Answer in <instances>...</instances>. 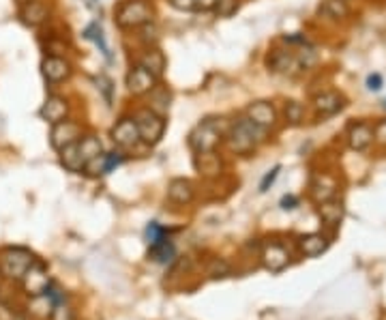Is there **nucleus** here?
I'll list each match as a JSON object with an SVG mask.
<instances>
[{
    "instance_id": "12",
    "label": "nucleus",
    "mask_w": 386,
    "mask_h": 320,
    "mask_svg": "<svg viewBox=\"0 0 386 320\" xmlns=\"http://www.w3.org/2000/svg\"><path fill=\"white\" fill-rule=\"evenodd\" d=\"M47 17H50V9L45 3H41V0H26V3H22V7H20L22 24L31 26V28L45 24Z\"/></svg>"
},
{
    "instance_id": "11",
    "label": "nucleus",
    "mask_w": 386,
    "mask_h": 320,
    "mask_svg": "<svg viewBox=\"0 0 386 320\" xmlns=\"http://www.w3.org/2000/svg\"><path fill=\"white\" fill-rule=\"evenodd\" d=\"M41 73H43L45 82L61 84L71 75V65L61 56H45L41 61Z\"/></svg>"
},
{
    "instance_id": "30",
    "label": "nucleus",
    "mask_w": 386,
    "mask_h": 320,
    "mask_svg": "<svg viewBox=\"0 0 386 320\" xmlns=\"http://www.w3.org/2000/svg\"><path fill=\"white\" fill-rule=\"evenodd\" d=\"M303 114H305V108L299 103V101H290L285 103V119L292 123V125H299L303 121Z\"/></svg>"
},
{
    "instance_id": "36",
    "label": "nucleus",
    "mask_w": 386,
    "mask_h": 320,
    "mask_svg": "<svg viewBox=\"0 0 386 320\" xmlns=\"http://www.w3.org/2000/svg\"><path fill=\"white\" fill-rule=\"evenodd\" d=\"M215 5H217V0H193V9L198 11H211L215 9Z\"/></svg>"
},
{
    "instance_id": "40",
    "label": "nucleus",
    "mask_w": 386,
    "mask_h": 320,
    "mask_svg": "<svg viewBox=\"0 0 386 320\" xmlns=\"http://www.w3.org/2000/svg\"><path fill=\"white\" fill-rule=\"evenodd\" d=\"M373 138H378L380 142H384V144H386V121H384V123H380V125L376 127Z\"/></svg>"
},
{
    "instance_id": "37",
    "label": "nucleus",
    "mask_w": 386,
    "mask_h": 320,
    "mask_svg": "<svg viewBox=\"0 0 386 320\" xmlns=\"http://www.w3.org/2000/svg\"><path fill=\"white\" fill-rule=\"evenodd\" d=\"M296 205H299V198L292 196V194L281 198V209H283V211H292V209H296Z\"/></svg>"
},
{
    "instance_id": "2",
    "label": "nucleus",
    "mask_w": 386,
    "mask_h": 320,
    "mask_svg": "<svg viewBox=\"0 0 386 320\" xmlns=\"http://www.w3.org/2000/svg\"><path fill=\"white\" fill-rule=\"evenodd\" d=\"M35 254L26 247H7L0 252V275L20 282L24 277V273L31 269V265L35 263Z\"/></svg>"
},
{
    "instance_id": "25",
    "label": "nucleus",
    "mask_w": 386,
    "mask_h": 320,
    "mask_svg": "<svg viewBox=\"0 0 386 320\" xmlns=\"http://www.w3.org/2000/svg\"><path fill=\"white\" fill-rule=\"evenodd\" d=\"M170 99H172L170 91L165 89V86H159V84H157L155 89L151 91V101H148V108L163 116V114L168 112V108H170Z\"/></svg>"
},
{
    "instance_id": "19",
    "label": "nucleus",
    "mask_w": 386,
    "mask_h": 320,
    "mask_svg": "<svg viewBox=\"0 0 386 320\" xmlns=\"http://www.w3.org/2000/svg\"><path fill=\"white\" fill-rule=\"evenodd\" d=\"M58 153H61V163H63L65 170H69V172H73V174L84 172L86 161H84V157H82V153H80L77 142H75V144H69V147L61 149Z\"/></svg>"
},
{
    "instance_id": "14",
    "label": "nucleus",
    "mask_w": 386,
    "mask_h": 320,
    "mask_svg": "<svg viewBox=\"0 0 386 320\" xmlns=\"http://www.w3.org/2000/svg\"><path fill=\"white\" fill-rule=\"evenodd\" d=\"M247 119L264 129H269L275 125V110L271 103H266V101H255L247 108Z\"/></svg>"
},
{
    "instance_id": "21",
    "label": "nucleus",
    "mask_w": 386,
    "mask_h": 320,
    "mask_svg": "<svg viewBox=\"0 0 386 320\" xmlns=\"http://www.w3.org/2000/svg\"><path fill=\"white\" fill-rule=\"evenodd\" d=\"M313 106H316V112L318 114L331 116V114H337L343 108V97L337 95V93H322V95L316 97Z\"/></svg>"
},
{
    "instance_id": "32",
    "label": "nucleus",
    "mask_w": 386,
    "mask_h": 320,
    "mask_svg": "<svg viewBox=\"0 0 386 320\" xmlns=\"http://www.w3.org/2000/svg\"><path fill=\"white\" fill-rule=\"evenodd\" d=\"M236 9H239V0H217V5H215V11H217V15H221V17L234 15Z\"/></svg>"
},
{
    "instance_id": "6",
    "label": "nucleus",
    "mask_w": 386,
    "mask_h": 320,
    "mask_svg": "<svg viewBox=\"0 0 386 320\" xmlns=\"http://www.w3.org/2000/svg\"><path fill=\"white\" fill-rule=\"evenodd\" d=\"M221 140V131L217 129L215 123L206 121L202 125H198L191 136H189V147L195 151V153H206V151H215V147Z\"/></svg>"
},
{
    "instance_id": "3",
    "label": "nucleus",
    "mask_w": 386,
    "mask_h": 320,
    "mask_svg": "<svg viewBox=\"0 0 386 320\" xmlns=\"http://www.w3.org/2000/svg\"><path fill=\"white\" fill-rule=\"evenodd\" d=\"M133 121L138 125V133H140V140L148 147H155V144L163 138L165 133V119L161 114L153 112L151 108H142L135 112Z\"/></svg>"
},
{
    "instance_id": "26",
    "label": "nucleus",
    "mask_w": 386,
    "mask_h": 320,
    "mask_svg": "<svg viewBox=\"0 0 386 320\" xmlns=\"http://www.w3.org/2000/svg\"><path fill=\"white\" fill-rule=\"evenodd\" d=\"M77 147H80V153H82L84 161H91L93 157H97L99 153H103L101 142H99V138H95V136H86V138H80Z\"/></svg>"
},
{
    "instance_id": "35",
    "label": "nucleus",
    "mask_w": 386,
    "mask_h": 320,
    "mask_svg": "<svg viewBox=\"0 0 386 320\" xmlns=\"http://www.w3.org/2000/svg\"><path fill=\"white\" fill-rule=\"evenodd\" d=\"M279 170H281V166H275L266 177L262 179V183H260V194H264V191H269V187L275 183V179L279 177Z\"/></svg>"
},
{
    "instance_id": "27",
    "label": "nucleus",
    "mask_w": 386,
    "mask_h": 320,
    "mask_svg": "<svg viewBox=\"0 0 386 320\" xmlns=\"http://www.w3.org/2000/svg\"><path fill=\"white\" fill-rule=\"evenodd\" d=\"M163 241H170V230L165 226L157 224V221L148 224L146 226V243H148V247H151V245H159Z\"/></svg>"
},
{
    "instance_id": "4",
    "label": "nucleus",
    "mask_w": 386,
    "mask_h": 320,
    "mask_svg": "<svg viewBox=\"0 0 386 320\" xmlns=\"http://www.w3.org/2000/svg\"><path fill=\"white\" fill-rule=\"evenodd\" d=\"M153 20V9L146 0H127L116 9V24L121 28H140Z\"/></svg>"
},
{
    "instance_id": "31",
    "label": "nucleus",
    "mask_w": 386,
    "mask_h": 320,
    "mask_svg": "<svg viewBox=\"0 0 386 320\" xmlns=\"http://www.w3.org/2000/svg\"><path fill=\"white\" fill-rule=\"evenodd\" d=\"M50 320H75V314L71 310V305L67 301L63 303H56L52 314H50Z\"/></svg>"
},
{
    "instance_id": "24",
    "label": "nucleus",
    "mask_w": 386,
    "mask_h": 320,
    "mask_svg": "<svg viewBox=\"0 0 386 320\" xmlns=\"http://www.w3.org/2000/svg\"><path fill=\"white\" fill-rule=\"evenodd\" d=\"M142 67H146L148 71H151L157 80L163 75V71H165V56L157 50V48H153V50H148L144 56H142V63H140Z\"/></svg>"
},
{
    "instance_id": "20",
    "label": "nucleus",
    "mask_w": 386,
    "mask_h": 320,
    "mask_svg": "<svg viewBox=\"0 0 386 320\" xmlns=\"http://www.w3.org/2000/svg\"><path fill=\"white\" fill-rule=\"evenodd\" d=\"M350 147L354 151H365L369 144L373 142V129L367 123H359V125H352L350 129Z\"/></svg>"
},
{
    "instance_id": "29",
    "label": "nucleus",
    "mask_w": 386,
    "mask_h": 320,
    "mask_svg": "<svg viewBox=\"0 0 386 320\" xmlns=\"http://www.w3.org/2000/svg\"><path fill=\"white\" fill-rule=\"evenodd\" d=\"M269 65H271L275 71H288V67L294 65V58H292L288 52L277 50V52H273V56L269 58Z\"/></svg>"
},
{
    "instance_id": "33",
    "label": "nucleus",
    "mask_w": 386,
    "mask_h": 320,
    "mask_svg": "<svg viewBox=\"0 0 386 320\" xmlns=\"http://www.w3.org/2000/svg\"><path fill=\"white\" fill-rule=\"evenodd\" d=\"M97 89L103 93V99L107 101V106H112V93H114V84L107 75H99L97 78Z\"/></svg>"
},
{
    "instance_id": "17",
    "label": "nucleus",
    "mask_w": 386,
    "mask_h": 320,
    "mask_svg": "<svg viewBox=\"0 0 386 320\" xmlns=\"http://www.w3.org/2000/svg\"><path fill=\"white\" fill-rule=\"evenodd\" d=\"M193 185L187 179H174L168 185V200L174 202V205H189L193 200Z\"/></svg>"
},
{
    "instance_id": "16",
    "label": "nucleus",
    "mask_w": 386,
    "mask_h": 320,
    "mask_svg": "<svg viewBox=\"0 0 386 320\" xmlns=\"http://www.w3.org/2000/svg\"><path fill=\"white\" fill-rule=\"evenodd\" d=\"M318 213H320V219L326 224V226H331V228H337L339 224H341V219H343V205H341V200H335V198H331V200H324V202H320V209H318Z\"/></svg>"
},
{
    "instance_id": "23",
    "label": "nucleus",
    "mask_w": 386,
    "mask_h": 320,
    "mask_svg": "<svg viewBox=\"0 0 386 320\" xmlns=\"http://www.w3.org/2000/svg\"><path fill=\"white\" fill-rule=\"evenodd\" d=\"M148 258L157 265H172L176 258V247L172 241H163L159 245H151L148 247Z\"/></svg>"
},
{
    "instance_id": "18",
    "label": "nucleus",
    "mask_w": 386,
    "mask_h": 320,
    "mask_svg": "<svg viewBox=\"0 0 386 320\" xmlns=\"http://www.w3.org/2000/svg\"><path fill=\"white\" fill-rule=\"evenodd\" d=\"M335 191H337V183L331 177H326V174H318V177L311 181V196L316 202L335 198Z\"/></svg>"
},
{
    "instance_id": "9",
    "label": "nucleus",
    "mask_w": 386,
    "mask_h": 320,
    "mask_svg": "<svg viewBox=\"0 0 386 320\" xmlns=\"http://www.w3.org/2000/svg\"><path fill=\"white\" fill-rule=\"evenodd\" d=\"M155 86H157V78L142 65L131 67V71L127 73V91L131 95H146V93H151Z\"/></svg>"
},
{
    "instance_id": "7",
    "label": "nucleus",
    "mask_w": 386,
    "mask_h": 320,
    "mask_svg": "<svg viewBox=\"0 0 386 320\" xmlns=\"http://www.w3.org/2000/svg\"><path fill=\"white\" fill-rule=\"evenodd\" d=\"M80 138H82V127L75 121H67V119L61 121V123H54L52 131H50V144L56 151L69 147V144L80 142Z\"/></svg>"
},
{
    "instance_id": "22",
    "label": "nucleus",
    "mask_w": 386,
    "mask_h": 320,
    "mask_svg": "<svg viewBox=\"0 0 386 320\" xmlns=\"http://www.w3.org/2000/svg\"><path fill=\"white\" fill-rule=\"evenodd\" d=\"M195 168L200 170V174H204V177H217L221 172V161L215 155V151H206V153L195 155Z\"/></svg>"
},
{
    "instance_id": "8",
    "label": "nucleus",
    "mask_w": 386,
    "mask_h": 320,
    "mask_svg": "<svg viewBox=\"0 0 386 320\" xmlns=\"http://www.w3.org/2000/svg\"><path fill=\"white\" fill-rule=\"evenodd\" d=\"M112 140H114V144L121 151H131V149H135L138 144L142 142L140 140V133H138V125H135V121L133 119H121L118 121L114 127H112Z\"/></svg>"
},
{
    "instance_id": "39",
    "label": "nucleus",
    "mask_w": 386,
    "mask_h": 320,
    "mask_svg": "<svg viewBox=\"0 0 386 320\" xmlns=\"http://www.w3.org/2000/svg\"><path fill=\"white\" fill-rule=\"evenodd\" d=\"M170 3H172L176 9H181V11H189V9H193V0H170Z\"/></svg>"
},
{
    "instance_id": "13",
    "label": "nucleus",
    "mask_w": 386,
    "mask_h": 320,
    "mask_svg": "<svg viewBox=\"0 0 386 320\" xmlns=\"http://www.w3.org/2000/svg\"><path fill=\"white\" fill-rule=\"evenodd\" d=\"M67 114H69V103L63 99V97H58V95H50L41 110H39V116H41V121L54 125V123H61L67 119Z\"/></svg>"
},
{
    "instance_id": "41",
    "label": "nucleus",
    "mask_w": 386,
    "mask_h": 320,
    "mask_svg": "<svg viewBox=\"0 0 386 320\" xmlns=\"http://www.w3.org/2000/svg\"><path fill=\"white\" fill-rule=\"evenodd\" d=\"M0 320H15V314L9 305H0Z\"/></svg>"
},
{
    "instance_id": "34",
    "label": "nucleus",
    "mask_w": 386,
    "mask_h": 320,
    "mask_svg": "<svg viewBox=\"0 0 386 320\" xmlns=\"http://www.w3.org/2000/svg\"><path fill=\"white\" fill-rule=\"evenodd\" d=\"M230 273V267H228V263H223V260H219V258H215L213 263H211V267H209V275L211 277H225Z\"/></svg>"
},
{
    "instance_id": "1",
    "label": "nucleus",
    "mask_w": 386,
    "mask_h": 320,
    "mask_svg": "<svg viewBox=\"0 0 386 320\" xmlns=\"http://www.w3.org/2000/svg\"><path fill=\"white\" fill-rule=\"evenodd\" d=\"M266 129L251 123L249 119H243L236 123L230 133H228V147L230 151H234L236 155H249L258 144L264 140Z\"/></svg>"
},
{
    "instance_id": "5",
    "label": "nucleus",
    "mask_w": 386,
    "mask_h": 320,
    "mask_svg": "<svg viewBox=\"0 0 386 320\" xmlns=\"http://www.w3.org/2000/svg\"><path fill=\"white\" fill-rule=\"evenodd\" d=\"M22 282V288H24V293L28 297H41L45 295V290L50 288L52 279H50V273H47V267L41 263V260H35V263L31 265V269H28L24 273V277L20 279Z\"/></svg>"
},
{
    "instance_id": "28",
    "label": "nucleus",
    "mask_w": 386,
    "mask_h": 320,
    "mask_svg": "<svg viewBox=\"0 0 386 320\" xmlns=\"http://www.w3.org/2000/svg\"><path fill=\"white\" fill-rule=\"evenodd\" d=\"M84 35H86V39H93V41H95V43L101 48L103 56H105L107 61H110L112 56H110V48L105 45V39H103V31H101V26H99V24H91V26L86 28V33H84Z\"/></svg>"
},
{
    "instance_id": "10",
    "label": "nucleus",
    "mask_w": 386,
    "mask_h": 320,
    "mask_svg": "<svg viewBox=\"0 0 386 320\" xmlns=\"http://www.w3.org/2000/svg\"><path fill=\"white\" fill-rule=\"evenodd\" d=\"M262 265L266 271H271V273H281L288 265H290V254L283 245L279 243H269V245H264L262 254Z\"/></svg>"
},
{
    "instance_id": "15",
    "label": "nucleus",
    "mask_w": 386,
    "mask_h": 320,
    "mask_svg": "<svg viewBox=\"0 0 386 320\" xmlns=\"http://www.w3.org/2000/svg\"><path fill=\"white\" fill-rule=\"evenodd\" d=\"M299 249L307 258H318V256H322L326 249H329V239H326L324 235H318V232L303 235L299 239Z\"/></svg>"
},
{
    "instance_id": "38",
    "label": "nucleus",
    "mask_w": 386,
    "mask_h": 320,
    "mask_svg": "<svg viewBox=\"0 0 386 320\" xmlns=\"http://www.w3.org/2000/svg\"><path fill=\"white\" fill-rule=\"evenodd\" d=\"M367 89L369 91H380L382 89V75H378V73L376 75H369L367 78Z\"/></svg>"
}]
</instances>
